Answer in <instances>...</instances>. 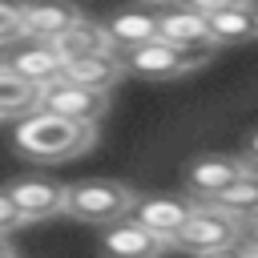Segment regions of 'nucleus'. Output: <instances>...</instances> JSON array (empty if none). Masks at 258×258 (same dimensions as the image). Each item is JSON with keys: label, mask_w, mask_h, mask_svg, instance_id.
Masks as SVG:
<instances>
[{"label": "nucleus", "mask_w": 258, "mask_h": 258, "mask_svg": "<svg viewBox=\"0 0 258 258\" xmlns=\"http://www.w3.org/2000/svg\"><path fill=\"white\" fill-rule=\"evenodd\" d=\"M185 8H194V12H218V8H230V4H250V0H181Z\"/></svg>", "instance_id": "21"}, {"label": "nucleus", "mask_w": 258, "mask_h": 258, "mask_svg": "<svg viewBox=\"0 0 258 258\" xmlns=\"http://www.w3.org/2000/svg\"><path fill=\"white\" fill-rule=\"evenodd\" d=\"M250 12H254V36H258V4H250Z\"/></svg>", "instance_id": "26"}, {"label": "nucleus", "mask_w": 258, "mask_h": 258, "mask_svg": "<svg viewBox=\"0 0 258 258\" xmlns=\"http://www.w3.org/2000/svg\"><path fill=\"white\" fill-rule=\"evenodd\" d=\"M36 93H40V109H48V113H56V117H64V121L89 125V129H93V125L105 117V109H109V97H105V93L81 89V85H73V81H64V77L48 81V85L36 89Z\"/></svg>", "instance_id": "4"}, {"label": "nucleus", "mask_w": 258, "mask_h": 258, "mask_svg": "<svg viewBox=\"0 0 258 258\" xmlns=\"http://www.w3.org/2000/svg\"><path fill=\"white\" fill-rule=\"evenodd\" d=\"M250 169V161L246 157H230V153H210V157H198L194 165H189V173H185V185H189V194H198V198H218L226 185H234L242 173Z\"/></svg>", "instance_id": "9"}, {"label": "nucleus", "mask_w": 258, "mask_h": 258, "mask_svg": "<svg viewBox=\"0 0 258 258\" xmlns=\"http://www.w3.org/2000/svg\"><path fill=\"white\" fill-rule=\"evenodd\" d=\"M0 69H4V60H0Z\"/></svg>", "instance_id": "29"}, {"label": "nucleus", "mask_w": 258, "mask_h": 258, "mask_svg": "<svg viewBox=\"0 0 258 258\" xmlns=\"http://www.w3.org/2000/svg\"><path fill=\"white\" fill-rule=\"evenodd\" d=\"M210 206L230 214V218H238V222L258 218V169H246L234 185H226L218 198H210Z\"/></svg>", "instance_id": "17"}, {"label": "nucleus", "mask_w": 258, "mask_h": 258, "mask_svg": "<svg viewBox=\"0 0 258 258\" xmlns=\"http://www.w3.org/2000/svg\"><path fill=\"white\" fill-rule=\"evenodd\" d=\"M242 226H246V222H238V218H230V214H222V210H214V206H202V210L189 214V222L181 226V234H177L169 246H177V250L202 258V254H214V250L238 246Z\"/></svg>", "instance_id": "3"}, {"label": "nucleus", "mask_w": 258, "mask_h": 258, "mask_svg": "<svg viewBox=\"0 0 258 258\" xmlns=\"http://www.w3.org/2000/svg\"><path fill=\"white\" fill-rule=\"evenodd\" d=\"M161 250H165V242L157 234H149L145 226L129 222V218L113 222L101 234V254L105 258H161Z\"/></svg>", "instance_id": "12"}, {"label": "nucleus", "mask_w": 258, "mask_h": 258, "mask_svg": "<svg viewBox=\"0 0 258 258\" xmlns=\"http://www.w3.org/2000/svg\"><path fill=\"white\" fill-rule=\"evenodd\" d=\"M157 40H165V44H173V48H181L189 60H210L214 56V36H210V28H206V16L202 12H194V8H169V12H161L157 16Z\"/></svg>", "instance_id": "6"}, {"label": "nucleus", "mask_w": 258, "mask_h": 258, "mask_svg": "<svg viewBox=\"0 0 258 258\" xmlns=\"http://www.w3.org/2000/svg\"><path fill=\"white\" fill-rule=\"evenodd\" d=\"M101 28H105V40H109V48L117 56L129 52V48H141V44L157 40V16L145 12V8H125V12L109 16Z\"/></svg>", "instance_id": "14"}, {"label": "nucleus", "mask_w": 258, "mask_h": 258, "mask_svg": "<svg viewBox=\"0 0 258 258\" xmlns=\"http://www.w3.org/2000/svg\"><path fill=\"white\" fill-rule=\"evenodd\" d=\"M121 56L113 48L105 52H89V56H77V60H64L60 64V77L81 85V89H93V93H109L117 81H121Z\"/></svg>", "instance_id": "13"}, {"label": "nucleus", "mask_w": 258, "mask_h": 258, "mask_svg": "<svg viewBox=\"0 0 258 258\" xmlns=\"http://www.w3.org/2000/svg\"><path fill=\"white\" fill-rule=\"evenodd\" d=\"M246 161H258V133H254L250 145H246Z\"/></svg>", "instance_id": "23"}, {"label": "nucleus", "mask_w": 258, "mask_h": 258, "mask_svg": "<svg viewBox=\"0 0 258 258\" xmlns=\"http://www.w3.org/2000/svg\"><path fill=\"white\" fill-rule=\"evenodd\" d=\"M12 141L32 161H69V157L85 153L97 141V129L77 125V121H64V117H56L48 109H32L28 117H20Z\"/></svg>", "instance_id": "1"}, {"label": "nucleus", "mask_w": 258, "mask_h": 258, "mask_svg": "<svg viewBox=\"0 0 258 258\" xmlns=\"http://www.w3.org/2000/svg\"><path fill=\"white\" fill-rule=\"evenodd\" d=\"M246 258H258V246H250V250H246Z\"/></svg>", "instance_id": "27"}, {"label": "nucleus", "mask_w": 258, "mask_h": 258, "mask_svg": "<svg viewBox=\"0 0 258 258\" xmlns=\"http://www.w3.org/2000/svg\"><path fill=\"white\" fill-rule=\"evenodd\" d=\"M250 4H230V8L206 12V28H210L214 44H238V40L254 36V12H250Z\"/></svg>", "instance_id": "16"}, {"label": "nucleus", "mask_w": 258, "mask_h": 258, "mask_svg": "<svg viewBox=\"0 0 258 258\" xmlns=\"http://www.w3.org/2000/svg\"><path fill=\"white\" fill-rule=\"evenodd\" d=\"M250 238H254V246H258V218H250Z\"/></svg>", "instance_id": "25"}, {"label": "nucleus", "mask_w": 258, "mask_h": 258, "mask_svg": "<svg viewBox=\"0 0 258 258\" xmlns=\"http://www.w3.org/2000/svg\"><path fill=\"white\" fill-rule=\"evenodd\" d=\"M32 109H40V93L28 81H20L8 69H0V121H20Z\"/></svg>", "instance_id": "18"}, {"label": "nucleus", "mask_w": 258, "mask_h": 258, "mask_svg": "<svg viewBox=\"0 0 258 258\" xmlns=\"http://www.w3.org/2000/svg\"><path fill=\"white\" fill-rule=\"evenodd\" d=\"M137 194L113 177H85L64 185V214L89 226H113L121 218H129Z\"/></svg>", "instance_id": "2"}, {"label": "nucleus", "mask_w": 258, "mask_h": 258, "mask_svg": "<svg viewBox=\"0 0 258 258\" xmlns=\"http://www.w3.org/2000/svg\"><path fill=\"white\" fill-rule=\"evenodd\" d=\"M202 258H246L242 246H226V250H214V254H202Z\"/></svg>", "instance_id": "22"}, {"label": "nucleus", "mask_w": 258, "mask_h": 258, "mask_svg": "<svg viewBox=\"0 0 258 258\" xmlns=\"http://www.w3.org/2000/svg\"><path fill=\"white\" fill-rule=\"evenodd\" d=\"M189 214H194V202H185V198H165V194H153V198H137L133 202V210H129V222H137V226H145L149 234H157L165 246L181 234V226L189 222Z\"/></svg>", "instance_id": "8"}, {"label": "nucleus", "mask_w": 258, "mask_h": 258, "mask_svg": "<svg viewBox=\"0 0 258 258\" xmlns=\"http://www.w3.org/2000/svg\"><path fill=\"white\" fill-rule=\"evenodd\" d=\"M60 64H64V60L56 56V48H52L48 40H28V44L12 48L8 60H4V69H8L12 77L28 81L32 89H44L48 81H56V77H60Z\"/></svg>", "instance_id": "11"}, {"label": "nucleus", "mask_w": 258, "mask_h": 258, "mask_svg": "<svg viewBox=\"0 0 258 258\" xmlns=\"http://www.w3.org/2000/svg\"><path fill=\"white\" fill-rule=\"evenodd\" d=\"M145 4H169V0H145Z\"/></svg>", "instance_id": "28"}, {"label": "nucleus", "mask_w": 258, "mask_h": 258, "mask_svg": "<svg viewBox=\"0 0 258 258\" xmlns=\"http://www.w3.org/2000/svg\"><path fill=\"white\" fill-rule=\"evenodd\" d=\"M24 40V24H20V4L12 0H0V48Z\"/></svg>", "instance_id": "19"}, {"label": "nucleus", "mask_w": 258, "mask_h": 258, "mask_svg": "<svg viewBox=\"0 0 258 258\" xmlns=\"http://www.w3.org/2000/svg\"><path fill=\"white\" fill-rule=\"evenodd\" d=\"M0 258H16V250L8 246V238H0Z\"/></svg>", "instance_id": "24"}, {"label": "nucleus", "mask_w": 258, "mask_h": 258, "mask_svg": "<svg viewBox=\"0 0 258 258\" xmlns=\"http://www.w3.org/2000/svg\"><path fill=\"white\" fill-rule=\"evenodd\" d=\"M121 69H129L133 77H145V81H173V77H185L189 69H198V60H189L181 48H173L165 40H149L141 48L121 52Z\"/></svg>", "instance_id": "7"}, {"label": "nucleus", "mask_w": 258, "mask_h": 258, "mask_svg": "<svg viewBox=\"0 0 258 258\" xmlns=\"http://www.w3.org/2000/svg\"><path fill=\"white\" fill-rule=\"evenodd\" d=\"M4 198L12 202L20 222H48V218L64 214V185L52 177H40V173H24V177L8 181Z\"/></svg>", "instance_id": "5"}, {"label": "nucleus", "mask_w": 258, "mask_h": 258, "mask_svg": "<svg viewBox=\"0 0 258 258\" xmlns=\"http://www.w3.org/2000/svg\"><path fill=\"white\" fill-rule=\"evenodd\" d=\"M85 12L69 0H36V4H20V24L28 40H56L69 24H77Z\"/></svg>", "instance_id": "10"}, {"label": "nucleus", "mask_w": 258, "mask_h": 258, "mask_svg": "<svg viewBox=\"0 0 258 258\" xmlns=\"http://www.w3.org/2000/svg\"><path fill=\"white\" fill-rule=\"evenodd\" d=\"M16 226H24V222H20V214L12 210V202L4 198V189H0V238H4V234H12Z\"/></svg>", "instance_id": "20"}, {"label": "nucleus", "mask_w": 258, "mask_h": 258, "mask_svg": "<svg viewBox=\"0 0 258 258\" xmlns=\"http://www.w3.org/2000/svg\"><path fill=\"white\" fill-rule=\"evenodd\" d=\"M52 48H56L60 60H77V56H89V52H105L109 40H105V28H101L97 20L81 16L77 24H69V28L52 40Z\"/></svg>", "instance_id": "15"}]
</instances>
